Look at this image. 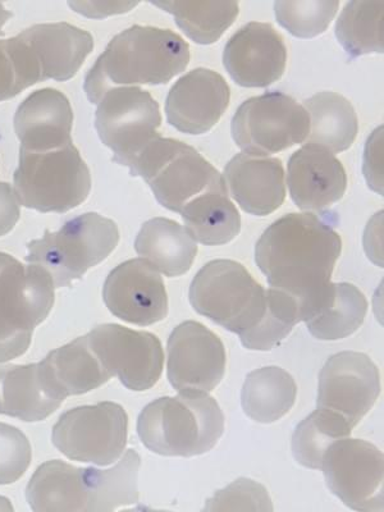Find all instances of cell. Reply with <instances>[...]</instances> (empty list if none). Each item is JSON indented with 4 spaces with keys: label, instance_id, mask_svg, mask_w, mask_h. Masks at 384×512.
<instances>
[{
    "label": "cell",
    "instance_id": "1",
    "mask_svg": "<svg viewBox=\"0 0 384 512\" xmlns=\"http://www.w3.org/2000/svg\"><path fill=\"white\" fill-rule=\"evenodd\" d=\"M341 251V236L327 217L290 213L272 223L256 242L255 262L269 287L296 301L305 322L331 283Z\"/></svg>",
    "mask_w": 384,
    "mask_h": 512
},
{
    "label": "cell",
    "instance_id": "2",
    "mask_svg": "<svg viewBox=\"0 0 384 512\" xmlns=\"http://www.w3.org/2000/svg\"><path fill=\"white\" fill-rule=\"evenodd\" d=\"M190 47L169 29L135 25L109 41L85 77L84 90L99 104L109 90L135 85H166L189 66Z\"/></svg>",
    "mask_w": 384,
    "mask_h": 512
},
{
    "label": "cell",
    "instance_id": "3",
    "mask_svg": "<svg viewBox=\"0 0 384 512\" xmlns=\"http://www.w3.org/2000/svg\"><path fill=\"white\" fill-rule=\"evenodd\" d=\"M224 432V415L208 393H180L150 402L137 419L141 442L162 456L207 454Z\"/></svg>",
    "mask_w": 384,
    "mask_h": 512
},
{
    "label": "cell",
    "instance_id": "4",
    "mask_svg": "<svg viewBox=\"0 0 384 512\" xmlns=\"http://www.w3.org/2000/svg\"><path fill=\"white\" fill-rule=\"evenodd\" d=\"M54 291L44 268L0 253V363L29 350L34 329L52 312Z\"/></svg>",
    "mask_w": 384,
    "mask_h": 512
},
{
    "label": "cell",
    "instance_id": "5",
    "mask_svg": "<svg viewBox=\"0 0 384 512\" xmlns=\"http://www.w3.org/2000/svg\"><path fill=\"white\" fill-rule=\"evenodd\" d=\"M13 182L20 204L40 213L70 212L91 190L90 169L73 144L45 152L20 149Z\"/></svg>",
    "mask_w": 384,
    "mask_h": 512
},
{
    "label": "cell",
    "instance_id": "6",
    "mask_svg": "<svg viewBox=\"0 0 384 512\" xmlns=\"http://www.w3.org/2000/svg\"><path fill=\"white\" fill-rule=\"evenodd\" d=\"M120 242L112 219L85 213L64 223L58 232L45 231L43 239L27 244L26 260L44 268L56 288L66 287L107 259Z\"/></svg>",
    "mask_w": 384,
    "mask_h": 512
},
{
    "label": "cell",
    "instance_id": "7",
    "mask_svg": "<svg viewBox=\"0 0 384 512\" xmlns=\"http://www.w3.org/2000/svg\"><path fill=\"white\" fill-rule=\"evenodd\" d=\"M130 173L143 178L158 203L175 213L207 192L227 190L221 173L198 150L162 136L146 146Z\"/></svg>",
    "mask_w": 384,
    "mask_h": 512
},
{
    "label": "cell",
    "instance_id": "8",
    "mask_svg": "<svg viewBox=\"0 0 384 512\" xmlns=\"http://www.w3.org/2000/svg\"><path fill=\"white\" fill-rule=\"evenodd\" d=\"M196 313L242 336L256 326L267 305V291L244 265L219 259L205 264L191 282Z\"/></svg>",
    "mask_w": 384,
    "mask_h": 512
},
{
    "label": "cell",
    "instance_id": "9",
    "mask_svg": "<svg viewBox=\"0 0 384 512\" xmlns=\"http://www.w3.org/2000/svg\"><path fill=\"white\" fill-rule=\"evenodd\" d=\"M231 131L242 153L268 157L305 144L309 114L292 96L269 91L240 105L232 118Z\"/></svg>",
    "mask_w": 384,
    "mask_h": 512
},
{
    "label": "cell",
    "instance_id": "10",
    "mask_svg": "<svg viewBox=\"0 0 384 512\" xmlns=\"http://www.w3.org/2000/svg\"><path fill=\"white\" fill-rule=\"evenodd\" d=\"M162 114L157 100L139 86L109 90L95 113L99 139L113 152L114 162L130 169L146 146L160 137Z\"/></svg>",
    "mask_w": 384,
    "mask_h": 512
},
{
    "label": "cell",
    "instance_id": "11",
    "mask_svg": "<svg viewBox=\"0 0 384 512\" xmlns=\"http://www.w3.org/2000/svg\"><path fill=\"white\" fill-rule=\"evenodd\" d=\"M127 437L126 410L111 401L66 411L52 433L53 445L67 459L103 468L120 460Z\"/></svg>",
    "mask_w": 384,
    "mask_h": 512
},
{
    "label": "cell",
    "instance_id": "12",
    "mask_svg": "<svg viewBox=\"0 0 384 512\" xmlns=\"http://www.w3.org/2000/svg\"><path fill=\"white\" fill-rule=\"evenodd\" d=\"M322 470L327 487L351 510L383 511L382 451L364 440L342 438L328 447Z\"/></svg>",
    "mask_w": 384,
    "mask_h": 512
},
{
    "label": "cell",
    "instance_id": "13",
    "mask_svg": "<svg viewBox=\"0 0 384 512\" xmlns=\"http://www.w3.org/2000/svg\"><path fill=\"white\" fill-rule=\"evenodd\" d=\"M91 347L112 377L128 390L148 391L163 373L162 342L153 333L120 324H100L89 333Z\"/></svg>",
    "mask_w": 384,
    "mask_h": 512
},
{
    "label": "cell",
    "instance_id": "14",
    "mask_svg": "<svg viewBox=\"0 0 384 512\" xmlns=\"http://www.w3.org/2000/svg\"><path fill=\"white\" fill-rule=\"evenodd\" d=\"M381 393L377 365L363 352L331 356L319 374L317 408L342 416L355 428Z\"/></svg>",
    "mask_w": 384,
    "mask_h": 512
},
{
    "label": "cell",
    "instance_id": "15",
    "mask_svg": "<svg viewBox=\"0 0 384 512\" xmlns=\"http://www.w3.org/2000/svg\"><path fill=\"white\" fill-rule=\"evenodd\" d=\"M226 349L216 333L195 320L173 329L168 340L167 376L178 393H209L226 373Z\"/></svg>",
    "mask_w": 384,
    "mask_h": 512
},
{
    "label": "cell",
    "instance_id": "16",
    "mask_svg": "<svg viewBox=\"0 0 384 512\" xmlns=\"http://www.w3.org/2000/svg\"><path fill=\"white\" fill-rule=\"evenodd\" d=\"M103 300L114 317L135 326H152L168 315L166 285L143 258L127 260L109 273Z\"/></svg>",
    "mask_w": 384,
    "mask_h": 512
},
{
    "label": "cell",
    "instance_id": "17",
    "mask_svg": "<svg viewBox=\"0 0 384 512\" xmlns=\"http://www.w3.org/2000/svg\"><path fill=\"white\" fill-rule=\"evenodd\" d=\"M223 64L242 88H268L285 73V40L273 25L250 22L227 41Z\"/></svg>",
    "mask_w": 384,
    "mask_h": 512
},
{
    "label": "cell",
    "instance_id": "18",
    "mask_svg": "<svg viewBox=\"0 0 384 512\" xmlns=\"http://www.w3.org/2000/svg\"><path fill=\"white\" fill-rule=\"evenodd\" d=\"M230 100L231 89L222 75L208 68H196L169 90L167 121L184 134H207L226 113Z\"/></svg>",
    "mask_w": 384,
    "mask_h": 512
},
{
    "label": "cell",
    "instance_id": "19",
    "mask_svg": "<svg viewBox=\"0 0 384 512\" xmlns=\"http://www.w3.org/2000/svg\"><path fill=\"white\" fill-rule=\"evenodd\" d=\"M287 185L292 201L304 212H323L344 198L347 175L335 154L304 145L287 164Z\"/></svg>",
    "mask_w": 384,
    "mask_h": 512
},
{
    "label": "cell",
    "instance_id": "20",
    "mask_svg": "<svg viewBox=\"0 0 384 512\" xmlns=\"http://www.w3.org/2000/svg\"><path fill=\"white\" fill-rule=\"evenodd\" d=\"M228 194L251 216H269L286 199V175L281 159L240 153L223 173Z\"/></svg>",
    "mask_w": 384,
    "mask_h": 512
},
{
    "label": "cell",
    "instance_id": "21",
    "mask_svg": "<svg viewBox=\"0 0 384 512\" xmlns=\"http://www.w3.org/2000/svg\"><path fill=\"white\" fill-rule=\"evenodd\" d=\"M17 36L29 48L41 82L71 80L94 49L93 35L67 22L31 26Z\"/></svg>",
    "mask_w": 384,
    "mask_h": 512
},
{
    "label": "cell",
    "instance_id": "22",
    "mask_svg": "<svg viewBox=\"0 0 384 512\" xmlns=\"http://www.w3.org/2000/svg\"><path fill=\"white\" fill-rule=\"evenodd\" d=\"M73 111L67 96L56 89L36 90L21 103L15 131L21 149L45 152L72 141Z\"/></svg>",
    "mask_w": 384,
    "mask_h": 512
},
{
    "label": "cell",
    "instance_id": "23",
    "mask_svg": "<svg viewBox=\"0 0 384 512\" xmlns=\"http://www.w3.org/2000/svg\"><path fill=\"white\" fill-rule=\"evenodd\" d=\"M64 400L43 361L0 365V414L27 423L41 422L56 413Z\"/></svg>",
    "mask_w": 384,
    "mask_h": 512
},
{
    "label": "cell",
    "instance_id": "24",
    "mask_svg": "<svg viewBox=\"0 0 384 512\" xmlns=\"http://www.w3.org/2000/svg\"><path fill=\"white\" fill-rule=\"evenodd\" d=\"M137 255L169 278L184 276L198 255V245L186 228L168 218L145 222L135 241Z\"/></svg>",
    "mask_w": 384,
    "mask_h": 512
},
{
    "label": "cell",
    "instance_id": "25",
    "mask_svg": "<svg viewBox=\"0 0 384 512\" xmlns=\"http://www.w3.org/2000/svg\"><path fill=\"white\" fill-rule=\"evenodd\" d=\"M26 500L35 512H86L84 468L61 460L47 461L27 484Z\"/></svg>",
    "mask_w": 384,
    "mask_h": 512
},
{
    "label": "cell",
    "instance_id": "26",
    "mask_svg": "<svg viewBox=\"0 0 384 512\" xmlns=\"http://www.w3.org/2000/svg\"><path fill=\"white\" fill-rule=\"evenodd\" d=\"M43 364L66 399L94 391L112 378L91 347L88 335L50 351Z\"/></svg>",
    "mask_w": 384,
    "mask_h": 512
},
{
    "label": "cell",
    "instance_id": "27",
    "mask_svg": "<svg viewBox=\"0 0 384 512\" xmlns=\"http://www.w3.org/2000/svg\"><path fill=\"white\" fill-rule=\"evenodd\" d=\"M310 131L305 145L318 146L332 154L346 152L355 143L359 120L355 108L333 91H322L304 100Z\"/></svg>",
    "mask_w": 384,
    "mask_h": 512
},
{
    "label": "cell",
    "instance_id": "28",
    "mask_svg": "<svg viewBox=\"0 0 384 512\" xmlns=\"http://www.w3.org/2000/svg\"><path fill=\"white\" fill-rule=\"evenodd\" d=\"M367 313L368 301L358 287L331 282L305 323L318 340L337 341L358 331Z\"/></svg>",
    "mask_w": 384,
    "mask_h": 512
},
{
    "label": "cell",
    "instance_id": "29",
    "mask_svg": "<svg viewBox=\"0 0 384 512\" xmlns=\"http://www.w3.org/2000/svg\"><path fill=\"white\" fill-rule=\"evenodd\" d=\"M296 396V382L290 373L280 367H265L246 377L241 404L254 422L271 424L294 408Z\"/></svg>",
    "mask_w": 384,
    "mask_h": 512
},
{
    "label": "cell",
    "instance_id": "30",
    "mask_svg": "<svg viewBox=\"0 0 384 512\" xmlns=\"http://www.w3.org/2000/svg\"><path fill=\"white\" fill-rule=\"evenodd\" d=\"M186 231L205 246L226 245L239 236L241 216L227 190L210 191L187 204L180 213Z\"/></svg>",
    "mask_w": 384,
    "mask_h": 512
},
{
    "label": "cell",
    "instance_id": "31",
    "mask_svg": "<svg viewBox=\"0 0 384 512\" xmlns=\"http://www.w3.org/2000/svg\"><path fill=\"white\" fill-rule=\"evenodd\" d=\"M141 459L135 450H127L112 469L84 468L88 507L86 512H111L139 502Z\"/></svg>",
    "mask_w": 384,
    "mask_h": 512
},
{
    "label": "cell",
    "instance_id": "32",
    "mask_svg": "<svg viewBox=\"0 0 384 512\" xmlns=\"http://www.w3.org/2000/svg\"><path fill=\"white\" fill-rule=\"evenodd\" d=\"M155 7L171 13L187 38L196 44L209 45L222 38L240 13L237 2H187L162 0L152 2Z\"/></svg>",
    "mask_w": 384,
    "mask_h": 512
},
{
    "label": "cell",
    "instance_id": "33",
    "mask_svg": "<svg viewBox=\"0 0 384 512\" xmlns=\"http://www.w3.org/2000/svg\"><path fill=\"white\" fill-rule=\"evenodd\" d=\"M383 15V2L346 4L336 22V38L350 58L383 53Z\"/></svg>",
    "mask_w": 384,
    "mask_h": 512
},
{
    "label": "cell",
    "instance_id": "34",
    "mask_svg": "<svg viewBox=\"0 0 384 512\" xmlns=\"http://www.w3.org/2000/svg\"><path fill=\"white\" fill-rule=\"evenodd\" d=\"M351 425L342 416L318 409L297 425L292 436V454L300 465L322 469L328 447L342 438L350 437Z\"/></svg>",
    "mask_w": 384,
    "mask_h": 512
},
{
    "label": "cell",
    "instance_id": "35",
    "mask_svg": "<svg viewBox=\"0 0 384 512\" xmlns=\"http://www.w3.org/2000/svg\"><path fill=\"white\" fill-rule=\"evenodd\" d=\"M300 322L301 315L296 301L281 291L269 288L263 317L253 329L240 336L241 344L254 351L272 350Z\"/></svg>",
    "mask_w": 384,
    "mask_h": 512
},
{
    "label": "cell",
    "instance_id": "36",
    "mask_svg": "<svg viewBox=\"0 0 384 512\" xmlns=\"http://www.w3.org/2000/svg\"><path fill=\"white\" fill-rule=\"evenodd\" d=\"M340 2L337 0H297L276 2L274 13L278 24L300 39L322 35L336 17Z\"/></svg>",
    "mask_w": 384,
    "mask_h": 512
},
{
    "label": "cell",
    "instance_id": "37",
    "mask_svg": "<svg viewBox=\"0 0 384 512\" xmlns=\"http://www.w3.org/2000/svg\"><path fill=\"white\" fill-rule=\"evenodd\" d=\"M41 82L29 48L18 36L0 40V102L15 98Z\"/></svg>",
    "mask_w": 384,
    "mask_h": 512
},
{
    "label": "cell",
    "instance_id": "38",
    "mask_svg": "<svg viewBox=\"0 0 384 512\" xmlns=\"http://www.w3.org/2000/svg\"><path fill=\"white\" fill-rule=\"evenodd\" d=\"M205 511H273L271 497L262 484L254 480L240 478L227 488L216 493L208 501Z\"/></svg>",
    "mask_w": 384,
    "mask_h": 512
},
{
    "label": "cell",
    "instance_id": "39",
    "mask_svg": "<svg viewBox=\"0 0 384 512\" xmlns=\"http://www.w3.org/2000/svg\"><path fill=\"white\" fill-rule=\"evenodd\" d=\"M32 450L20 429L0 423V486L17 482L29 469Z\"/></svg>",
    "mask_w": 384,
    "mask_h": 512
},
{
    "label": "cell",
    "instance_id": "40",
    "mask_svg": "<svg viewBox=\"0 0 384 512\" xmlns=\"http://www.w3.org/2000/svg\"><path fill=\"white\" fill-rule=\"evenodd\" d=\"M364 175L370 189L383 195V127L373 132L365 146Z\"/></svg>",
    "mask_w": 384,
    "mask_h": 512
},
{
    "label": "cell",
    "instance_id": "41",
    "mask_svg": "<svg viewBox=\"0 0 384 512\" xmlns=\"http://www.w3.org/2000/svg\"><path fill=\"white\" fill-rule=\"evenodd\" d=\"M20 205L15 189L7 182H0V237L8 235L20 221Z\"/></svg>",
    "mask_w": 384,
    "mask_h": 512
},
{
    "label": "cell",
    "instance_id": "42",
    "mask_svg": "<svg viewBox=\"0 0 384 512\" xmlns=\"http://www.w3.org/2000/svg\"><path fill=\"white\" fill-rule=\"evenodd\" d=\"M137 2H105V0H98V2H68L73 11L80 13V15L89 18H104L113 15H122L132 11L137 6Z\"/></svg>",
    "mask_w": 384,
    "mask_h": 512
},
{
    "label": "cell",
    "instance_id": "43",
    "mask_svg": "<svg viewBox=\"0 0 384 512\" xmlns=\"http://www.w3.org/2000/svg\"><path fill=\"white\" fill-rule=\"evenodd\" d=\"M12 16V13L7 11L6 7H4V4L0 3V36L4 35L3 26L6 25V22Z\"/></svg>",
    "mask_w": 384,
    "mask_h": 512
}]
</instances>
